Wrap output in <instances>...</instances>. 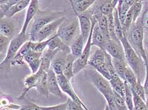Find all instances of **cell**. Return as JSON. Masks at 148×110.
<instances>
[{"mask_svg":"<svg viewBox=\"0 0 148 110\" xmlns=\"http://www.w3.org/2000/svg\"><path fill=\"white\" fill-rule=\"evenodd\" d=\"M85 75L94 86L98 90L107 102V105L110 110H116L113 99V90L109 81L99 74L93 68L86 69Z\"/></svg>","mask_w":148,"mask_h":110,"instance_id":"1","label":"cell"},{"mask_svg":"<svg viewBox=\"0 0 148 110\" xmlns=\"http://www.w3.org/2000/svg\"><path fill=\"white\" fill-rule=\"evenodd\" d=\"M120 41L123 47L125 59L128 65L135 73L138 81L142 82L144 78H145V62L143 59L139 54H137L130 46L127 40L126 35H124L122 38L120 39Z\"/></svg>","mask_w":148,"mask_h":110,"instance_id":"2","label":"cell"},{"mask_svg":"<svg viewBox=\"0 0 148 110\" xmlns=\"http://www.w3.org/2000/svg\"><path fill=\"white\" fill-rule=\"evenodd\" d=\"M126 36L129 44L137 54L143 59L144 61H146L147 53L144 47L145 32L141 20V16L130 26Z\"/></svg>","mask_w":148,"mask_h":110,"instance_id":"3","label":"cell"},{"mask_svg":"<svg viewBox=\"0 0 148 110\" xmlns=\"http://www.w3.org/2000/svg\"><path fill=\"white\" fill-rule=\"evenodd\" d=\"M64 16H65L64 11H55L50 9L41 10L39 9L31 23L29 32L31 40L34 41L37 33L45 25Z\"/></svg>","mask_w":148,"mask_h":110,"instance_id":"4","label":"cell"},{"mask_svg":"<svg viewBox=\"0 0 148 110\" xmlns=\"http://www.w3.org/2000/svg\"><path fill=\"white\" fill-rule=\"evenodd\" d=\"M29 40H31V38H30V35L27 33H19L18 35L13 36L10 42L8 49L6 52L5 57L0 63V69H4L6 65L9 64L10 65L11 61L16 54V53L18 52L20 49L25 42Z\"/></svg>","mask_w":148,"mask_h":110,"instance_id":"5","label":"cell"},{"mask_svg":"<svg viewBox=\"0 0 148 110\" xmlns=\"http://www.w3.org/2000/svg\"><path fill=\"white\" fill-rule=\"evenodd\" d=\"M79 28V21L77 20L70 22H64L60 26L56 34L65 44L70 46L75 38Z\"/></svg>","mask_w":148,"mask_h":110,"instance_id":"6","label":"cell"},{"mask_svg":"<svg viewBox=\"0 0 148 110\" xmlns=\"http://www.w3.org/2000/svg\"><path fill=\"white\" fill-rule=\"evenodd\" d=\"M97 23L96 19L92 16V28L91 31L89 34V36L87 40L84 45V48L83 49L81 55L79 58L76 59L73 64V72L74 74L77 75L80 71L84 69L87 65H88V61L90 58V52H91L92 49V44H91V36H92V32L94 26Z\"/></svg>","mask_w":148,"mask_h":110,"instance_id":"7","label":"cell"},{"mask_svg":"<svg viewBox=\"0 0 148 110\" xmlns=\"http://www.w3.org/2000/svg\"><path fill=\"white\" fill-rule=\"evenodd\" d=\"M66 20L65 16L57 19L48 25H45L37 33L34 42H41L48 39L53 35H55L60 26Z\"/></svg>","mask_w":148,"mask_h":110,"instance_id":"8","label":"cell"},{"mask_svg":"<svg viewBox=\"0 0 148 110\" xmlns=\"http://www.w3.org/2000/svg\"><path fill=\"white\" fill-rule=\"evenodd\" d=\"M57 78H58L60 87L63 93L66 94L69 96V98L73 100V101L81 105L86 110H90L89 108L84 103L81 99L79 97V96L77 95L73 86H72L70 80L67 79L63 74L58 75L57 76Z\"/></svg>","mask_w":148,"mask_h":110,"instance_id":"9","label":"cell"},{"mask_svg":"<svg viewBox=\"0 0 148 110\" xmlns=\"http://www.w3.org/2000/svg\"><path fill=\"white\" fill-rule=\"evenodd\" d=\"M77 17L79 21L80 33L86 43L92 28V15L89 10H87L79 14Z\"/></svg>","mask_w":148,"mask_h":110,"instance_id":"10","label":"cell"},{"mask_svg":"<svg viewBox=\"0 0 148 110\" xmlns=\"http://www.w3.org/2000/svg\"><path fill=\"white\" fill-rule=\"evenodd\" d=\"M105 52L113 59L125 60L123 47L120 40H113L111 39L108 40Z\"/></svg>","mask_w":148,"mask_h":110,"instance_id":"11","label":"cell"},{"mask_svg":"<svg viewBox=\"0 0 148 110\" xmlns=\"http://www.w3.org/2000/svg\"><path fill=\"white\" fill-rule=\"evenodd\" d=\"M47 79H48V89L49 94L60 98H63V92L60 87L57 76L51 67L47 72Z\"/></svg>","mask_w":148,"mask_h":110,"instance_id":"12","label":"cell"},{"mask_svg":"<svg viewBox=\"0 0 148 110\" xmlns=\"http://www.w3.org/2000/svg\"><path fill=\"white\" fill-rule=\"evenodd\" d=\"M45 72H47L42 70L41 67L34 74H32L29 75L25 78L24 81H23V84L25 86V89L22 93V94L20 96L19 99H22L25 97V96L27 94L30 90L36 88L37 84H38L39 80L41 79L42 76Z\"/></svg>","mask_w":148,"mask_h":110,"instance_id":"13","label":"cell"},{"mask_svg":"<svg viewBox=\"0 0 148 110\" xmlns=\"http://www.w3.org/2000/svg\"><path fill=\"white\" fill-rule=\"evenodd\" d=\"M39 9V0H31V2L27 9L24 22H23L21 31L19 32L20 33H27L29 25L31 24L34 18L35 17Z\"/></svg>","mask_w":148,"mask_h":110,"instance_id":"14","label":"cell"},{"mask_svg":"<svg viewBox=\"0 0 148 110\" xmlns=\"http://www.w3.org/2000/svg\"><path fill=\"white\" fill-rule=\"evenodd\" d=\"M42 53L36 52L30 50L24 57V62L27 64L31 69L32 74L38 71L41 66Z\"/></svg>","mask_w":148,"mask_h":110,"instance_id":"15","label":"cell"},{"mask_svg":"<svg viewBox=\"0 0 148 110\" xmlns=\"http://www.w3.org/2000/svg\"><path fill=\"white\" fill-rule=\"evenodd\" d=\"M105 35L101 30L98 25L96 23L92 29L91 36V44L92 46H96L97 48H99L103 51H105L106 45L107 43Z\"/></svg>","mask_w":148,"mask_h":110,"instance_id":"16","label":"cell"},{"mask_svg":"<svg viewBox=\"0 0 148 110\" xmlns=\"http://www.w3.org/2000/svg\"><path fill=\"white\" fill-rule=\"evenodd\" d=\"M70 53L60 51L53 59L51 67L56 76L63 74L64 66H65L67 55Z\"/></svg>","mask_w":148,"mask_h":110,"instance_id":"17","label":"cell"},{"mask_svg":"<svg viewBox=\"0 0 148 110\" xmlns=\"http://www.w3.org/2000/svg\"><path fill=\"white\" fill-rule=\"evenodd\" d=\"M85 44L86 43L84 40L82 36L80 33H79V35L73 40L72 44L70 45V53L76 59L79 58L82 54Z\"/></svg>","mask_w":148,"mask_h":110,"instance_id":"18","label":"cell"},{"mask_svg":"<svg viewBox=\"0 0 148 110\" xmlns=\"http://www.w3.org/2000/svg\"><path fill=\"white\" fill-rule=\"evenodd\" d=\"M30 50H31L29 45V40L25 42L22 47L20 49L18 52L16 53L15 56L13 57L10 62V65L12 66H22L25 64L24 57Z\"/></svg>","mask_w":148,"mask_h":110,"instance_id":"19","label":"cell"},{"mask_svg":"<svg viewBox=\"0 0 148 110\" xmlns=\"http://www.w3.org/2000/svg\"><path fill=\"white\" fill-rule=\"evenodd\" d=\"M48 48L51 50H58V51L70 53V46L65 44L56 34L53 35L51 37L48 43Z\"/></svg>","mask_w":148,"mask_h":110,"instance_id":"20","label":"cell"},{"mask_svg":"<svg viewBox=\"0 0 148 110\" xmlns=\"http://www.w3.org/2000/svg\"><path fill=\"white\" fill-rule=\"evenodd\" d=\"M96 0H73L74 11L76 16L83 13L91 7Z\"/></svg>","mask_w":148,"mask_h":110,"instance_id":"21","label":"cell"},{"mask_svg":"<svg viewBox=\"0 0 148 110\" xmlns=\"http://www.w3.org/2000/svg\"><path fill=\"white\" fill-rule=\"evenodd\" d=\"M15 31V25L5 18L0 19V33L10 38L13 37Z\"/></svg>","mask_w":148,"mask_h":110,"instance_id":"22","label":"cell"},{"mask_svg":"<svg viewBox=\"0 0 148 110\" xmlns=\"http://www.w3.org/2000/svg\"><path fill=\"white\" fill-rule=\"evenodd\" d=\"M105 62V51L99 48L95 50L92 55L90 57L88 61V65L94 68L95 67L103 64Z\"/></svg>","mask_w":148,"mask_h":110,"instance_id":"23","label":"cell"},{"mask_svg":"<svg viewBox=\"0 0 148 110\" xmlns=\"http://www.w3.org/2000/svg\"><path fill=\"white\" fill-rule=\"evenodd\" d=\"M76 58L71 53L67 55L66 62L63 69V74L70 81H71L74 78V76H75L73 72V64Z\"/></svg>","mask_w":148,"mask_h":110,"instance_id":"24","label":"cell"},{"mask_svg":"<svg viewBox=\"0 0 148 110\" xmlns=\"http://www.w3.org/2000/svg\"><path fill=\"white\" fill-rule=\"evenodd\" d=\"M97 20V23L98 25L101 30L103 32V35H105L107 40H110L109 30H108V16L101 14H96L92 15Z\"/></svg>","mask_w":148,"mask_h":110,"instance_id":"25","label":"cell"},{"mask_svg":"<svg viewBox=\"0 0 148 110\" xmlns=\"http://www.w3.org/2000/svg\"><path fill=\"white\" fill-rule=\"evenodd\" d=\"M31 2V0H21V1H19L15 5L12 6L11 8H10L7 13H6L5 18H12L13 16L17 14L18 13L27 8Z\"/></svg>","mask_w":148,"mask_h":110,"instance_id":"26","label":"cell"},{"mask_svg":"<svg viewBox=\"0 0 148 110\" xmlns=\"http://www.w3.org/2000/svg\"><path fill=\"white\" fill-rule=\"evenodd\" d=\"M40 94L42 96L48 98L49 96V92L48 89V79H47V72H45L42 76L41 79L39 80L38 84H37L35 88Z\"/></svg>","mask_w":148,"mask_h":110,"instance_id":"27","label":"cell"},{"mask_svg":"<svg viewBox=\"0 0 148 110\" xmlns=\"http://www.w3.org/2000/svg\"><path fill=\"white\" fill-rule=\"evenodd\" d=\"M112 62L117 74L119 75V77L123 81L124 74H125L126 70L128 68V67H129L127 62L125 61V60L116 59L112 58Z\"/></svg>","mask_w":148,"mask_h":110,"instance_id":"28","label":"cell"},{"mask_svg":"<svg viewBox=\"0 0 148 110\" xmlns=\"http://www.w3.org/2000/svg\"><path fill=\"white\" fill-rule=\"evenodd\" d=\"M113 90L124 98L125 96V82L120 78L116 79H111L109 81Z\"/></svg>","mask_w":148,"mask_h":110,"instance_id":"29","label":"cell"},{"mask_svg":"<svg viewBox=\"0 0 148 110\" xmlns=\"http://www.w3.org/2000/svg\"><path fill=\"white\" fill-rule=\"evenodd\" d=\"M51 37L41 42H34L32 40H29L30 47H31L32 51L36 52L42 53V54L44 51L48 48V43L50 40V39H51Z\"/></svg>","mask_w":148,"mask_h":110,"instance_id":"30","label":"cell"},{"mask_svg":"<svg viewBox=\"0 0 148 110\" xmlns=\"http://www.w3.org/2000/svg\"><path fill=\"white\" fill-rule=\"evenodd\" d=\"M125 96H124V99H125L129 110H133L134 101H133L132 89L131 88V86L126 82H125Z\"/></svg>","mask_w":148,"mask_h":110,"instance_id":"31","label":"cell"},{"mask_svg":"<svg viewBox=\"0 0 148 110\" xmlns=\"http://www.w3.org/2000/svg\"><path fill=\"white\" fill-rule=\"evenodd\" d=\"M143 8V3L142 1H139L137 2L135 4L133 5L129 9V11L131 13V14L132 15V18H133V23H135L137 20L139 18L141 13H142Z\"/></svg>","mask_w":148,"mask_h":110,"instance_id":"32","label":"cell"},{"mask_svg":"<svg viewBox=\"0 0 148 110\" xmlns=\"http://www.w3.org/2000/svg\"><path fill=\"white\" fill-rule=\"evenodd\" d=\"M123 81L128 83L132 88H133L136 86L138 81L135 73L134 72V71L131 69L129 66L128 67V68L127 69L125 72V74H124Z\"/></svg>","mask_w":148,"mask_h":110,"instance_id":"33","label":"cell"},{"mask_svg":"<svg viewBox=\"0 0 148 110\" xmlns=\"http://www.w3.org/2000/svg\"><path fill=\"white\" fill-rule=\"evenodd\" d=\"M113 99L116 110H129L124 98L114 91Z\"/></svg>","mask_w":148,"mask_h":110,"instance_id":"34","label":"cell"},{"mask_svg":"<svg viewBox=\"0 0 148 110\" xmlns=\"http://www.w3.org/2000/svg\"><path fill=\"white\" fill-rule=\"evenodd\" d=\"M132 92L134 101L133 110H147L146 101H144L143 99H141L139 96L137 95L133 90Z\"/></svg>","mask_w":148,"mask_h":110,"instance_id":"35","label":"cell"},{"mask_svg":"<svg viewBox=\"0 0 148 110\" xmlns=\"http://www.w3.org/2000/svg\"><path fill=\"white\" fill-rule=\"evenodd\" d=\"M93 69H95L99 74L101 75L103 78H105L108 81H110L111 75L109 70L105 64V62L95 67Z\"/></svg>","mask_w":148,"mask_h":110,"instance_id":"36","label":"cell"},{"mask_svg":"<svg viewBox=\"0 0 148 110\" xmlns=\"http://www.w3.org/2000/svg\"><path fill=\"white\" fill-rule=\"evenodd\" d=\"M133 91L136 92V94L139 97L143 99L144 101H146V93L144 91V86L142 84V82L138 81L136 86L132 88Z\"/></svg>","mask_w":148,"mask_h":110,"instance_id":"37","label":"cell"},{"mask_svg":"<svg viewBox=\"0 0 148 110\" xmlns=\"http://www.w3.org/2000/svg\"><path fill=\"white\" fill-rule=\"evenodd\" d=\"M11 39L1 34L0 35V54L5 51L6 52Z\"/></svg>","mask_w":148,"mask_h":110,"instance_id":"38","label":"cell"},{"mask_svg":"<svg viewBox=\"0 0 148 110\" xmlns=\"http://www.w3.org/2000/svg\"><path fill=\"white\" fill-rule=\"evenodd\" d=\"M66 110H86L81 105L75 103L70 98L67 99Z\"/></svg>","mask_w":148,"mask_h":110,"instance_id":"39","label":"cell"},{"mask_svg":"<svg viewBox=\"0 0 148 110\" xmlns=\"http://www.w3.org/2000/svg\"><path fill=\"white\" fill-rule=\"evenodd\" d=\"M40 109H41V110H66V102L60 103V104L54 106H40Z\"/></svg>","mask_w":148,"mask_h":110,"instance_id":"40","label":"cell"},{"mask_svg":"<svg viewBox=\"0 0 148 110\" xmlns=\"http://www.w3.org/2000/svg\"><path fill=\"white\" fill-rule=\"evenodd\" d=\"M145 62V67H146V74L145 78H144V89L146 93V100L148 98V58L147 57L146 61H144Z\"/></svg>","mask_w":148,"mask_h":110,"instance_id":"41","label":"cell"},{"mask_svg":"<svg viewBox=\"0 0 148 110\" xmlns=\"http://www.w3.org/2000/svg\"><path fill=\"white\" fill-rule=\"evenodd\" d=\"M22 110H41L40 106L33 103H29L25 106H22Z\"/></svg>","mask_w":148,"mask_h":110,"instance_id":"42","label":"cell"},{"mask_svg":"<svg viewBox=\"0 0 148 110\" xmlns=\"http://www.w3.org/2000/svg\"><path fill=\"white\" fill-rule=\"evenodd\" d=\"M140 1V0H125L123 3V5L126 6L127 8L130 9V8L133 5L135 4L137 2Z\"/></svg>","mask_w":148,"mask_h":110,"instance_id":"43","label":"cell"},{"mask_svg":"<svg viewBox=\"0 0 148 110\" xmlns=\"http://www.w3.org/2000/svg\"><path fill=\"white\" fill-rule=\"evenodd\" d=\"M0 110H22L21 108H5Z\"/></svg>","mask_w":148,"mask_h":110,"instance_id":"44","label":"cell"},{"mask_svg":"<svg viewBox=\"0 0 148 110\" xmlns=\"http://www.w3.org/2000/svg\"><path fill=\"white\" fill-rule=\"evenodd\" d=\"M8 1L9 0H0V5L6 4V3H8Z\"/></svg>","mask_w":148,"mask_h":110,"instance_id":"45","label":"cell"},{"mask_svg":"<svg viewBox=\"0 0 148 110\" xmlns=\"http://www.w3.org/2000/svg\"><path fill=\"white\" fill-rule=\"evenodd\" d=\"M69 1H70V5H71L72 8V9H73V11H74V5H73V0H69Z\"/></svg>","mask_w":148,"mask_h":110,"instance_id":"46","label":"cell"},{"mask_svg":"<svg viewBox=\"0 0 148 110\" xmlns=\"http://www.w3.org/2000/svg\"><path fill=\"white\" fill-rule=\"evenodd\" d=\"M146 106H147V109L148 110V98H147L146 100Z\"/></svg>","mask_w":148,"mask_h":110,"instance_id":"47","label":"cell"},{"mask_svg":"<svg viewBox=\"0 0 148 110\" xmlns=\"http://www.w3.org/2000/svg\"><path fill=\"white\" fill-rule=\"evenodd\" d=\"M141 1H142V2L143 3V4H144V3L148 1V0H141Z\"/></svg>","mask_w":148,"mask_h":110,"instance_id":"48","label":"cell"},{"mask_svg":"<svg viewBox=\"0 0 148 110\" xmlns=\"http://www.w3.org/2000/svg\"><path fill=\"white\" fill-rule=\"evenodd\" d=\"M0 35H1V33H0Z\"/></svg>","mask_w":148,"mask_h":110,"instance_id":"49","label":"cell"}]
</instances>
